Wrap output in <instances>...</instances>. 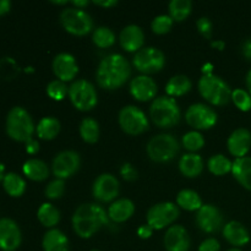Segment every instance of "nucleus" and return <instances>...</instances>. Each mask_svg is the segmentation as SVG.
<instances>
[{"instance_id":"nucleus-1","label":"nucleus","mask_w":251,"mask_h":251,"mask_svg":"<svg viewBox=\"0 0 251 251\" xmlns=\"http://www.w3.org/2000/svg\"><path fill=\"white\" fill-rule=\"evenodd\" d=\"M131 75L130 64L122 54L113 53L104 56L98 65L96 78L100 87L117 90L122 87Z\"/></svg>"},{"instance_id":"nucleus-2","label":"nucleus","mask_w":251,"mask_h":251,"mask_svg":"<svg viewBox=\"0 0 251 251\" xmlns=\"http://www.w3.org/2000/svg\"><path fill=\"white\" fill-rule=\"evenodd\" d=\"M71 222L76 234L83 239H88L109 223V217L102 206L97 203H82L74 212Z\"/></svg>"},{"instance_id":"nucleus-3","label":"nucleus","mask_w":251,"mask_h":251,"mask_svg":"<svg viewBox=\"0 0 251 251\" xmlns=\"http://www.w3.org/2000/svg\"><path fill=\"white\" fill-rule=\"evenodd\" d=\"M6 132L12 140L27 142L32 139L36 126L32 117L25 108L14 107L6 115Z\"/></svg>"},{"instance_id":"nucleus-4","label":"nucleus","mask_w":251,"mask_h":251,"mask_svg":"<svg viewBox=\"0 0 251 251\" xmlns=\"http://www.w3.org/2000/svg\"><path fill=\"white\" fill-rule=\"evenodd\" d=\"M150 115L154 124L162 129L176 126L181 117L180 108L173 97L162 96L156 98L150 107Z\"/></svg>"},{"instance_id":"nucleus-5","label":"nucleus","mask_w":251,"mask_h":251,"mask_svg":"<svg viewBox=\"0 0 251 251\" xmlns=\"http://www.w3.org/2000/svg\"><path fill=\"white\" fill-rule=\"evenodd\" d=\"M200 95L213 105H225L232 100V92L229 85L223 78L215 74L202 75L199 80Z\"/></svg>"},{"instance_id":"nucleus-6","label":"nucleus","mask_w":251,"mask_h":251,"mask_svg":"<svg viewBox=\"0 0 251 251\" xmlns=\"http://www.w3.org/2000/svg\"><path fill=\"white\" fill-rule=\"evenodd\" d=\"M150 158L157 163L172 161L179 152V142L173 135L161 134L153 136L146 147Z\"/></svg>"},{"instance_id":"nucleus-7","label":"nucleus","mask_w":251,"mask_h":251,"mask_svg":"<svg viewBox=\"0 0 251 251\" xmlns=\"http://www.w3.org/2000/svg\"><path fill=\"white\" fill-rule=\"evenodd\" d=\"M60 24L69 33L85 36L93 29V20L85 10L65 7L60 14Z\"/></svg>"},{"instance_id":"nucleus-8","label":"nucleus","mask_w":251,"mask_h":251,"mask_svg":"<svg viewBox=\"0 0 251 251\" xmlns=\"http://www.w3.org/2000/svg\"><path fill=\"white\" fill-rule=\"evenodd\" d=\"M69 98L74 107L82 112H87L96 107L98 95L96 87L87 80H76L69 87Z\"/></svg>"},{"instance_id":"nucleus-9","label":"nucleus","mask_w":251,"mask_h":251,"mask_svg":"<svg viewBox=\"0 0 251 251\" xmlns=\"http://www.w3.org/2000/svg\"><path fill=\"white\" fill-rule=\"evenodd\" d=\"M119 125L129 135H140L149 129V119L144 110L135 105H126L119 112Z\"/></svg>"},{"instance_id":"nucleus-10","label":"nucleus","mask_w":251,"mask_h":251,"mask_svg":"<svg viewBox=\"0 0 251 251\" xmlns=\"http://www.w3.org/2000/svg\"><path fill=\"white\" fill-rule=\"evenodd\" d=\"M179 217V208L173 202H161L156 203L147 211L146 220L147 225L152 229H163L168 226L173 225L176 218Z\"/></svg>"},{"instance_id":"nucleus-11","label":"nucleus","mask_w":251,"mask_h":251,"mask_svg":"<svg viewBox=\"0 0 251 251\" xmlns=\"http://www.w3.org/2000/svg\"><path fill=\"white\" fill-rule=\"evenodd\" d=\"M132 64L144 75L154 74L163 69L164 64H166V56H164L163 51L159 49L154 48V47H146V48L140 49L135 54Z\"/></svg>"},{"instance_id":"nucleus-12","label":"nucleus","mask_w":251,"mask_h":251,"mask_svg":"<svg viewBox=\"0 0 251 251\" xmlns=\"http://www.w3.org/2000/svg\"><path fill=\"white\" fill-rule=\"evenodd\" d=\"M185 120L194 129L207 130L215 126L217 123V113L210 105L195 103L186 110Z\"/></svg>"},{"instance_id":"nucleus-13","label":"nucleus","mask_w":251,"mask_h":251,"mask_svg":"<svg viewBox=\"0 0 251 251\" xmlns=\"http://www.w3.org/2000/svg\"><path fill=\"white\" fill-rule=\"evenodd\" d=\"M80 164V154L77 152L68 150V151H61L60 153L56 154L55 158L53 159L51 168H53L54 176L58 179L64 180V179L73 176L78 171Z\"/></svg>"},{"instance_id":"nucleus-14","label":"nucleus","mask_w":251,"mask_h":251,"mask_svg":"<svg viewBox=\"0 0 251 251\" xmlns=\"http://www.w3.org/2000/svg\"><path fill=\"white\" fill-rule=\"evenodd\" d=\"M93 196L100 202H110L119 194V180L113 174H100L93 183Z\"/></svg>"},{"instance_id":"nucleus-15","label":"nucleus","mask_w":251,"mask_h":251,"mask_svg":"<svg viewBox=\"0 0 251 251\" xmlns=\"http://www.w3.org/2000/svg\"><path fill=\"white\" fill-rule=\"evenodd\" d=\"M22 242L21 229L11 218L0 220V250L16 251Z\"/></svg>"},{"instance_id":"nucleus-16","label":"nucleus","mask_w":251,"mask_h":251,"mask_svg":"<svg viewBox=\"0 0 251 251\" xmlns=\"http://www.w3.org/2000/svg\"><path fill=\"white\" fill-rule=\"evenodd\" d=\"M196 225L205 233L218 232L223 226L222 212L213 205H202L196 213Z\"/></svg>"},{"instance_id":"nucleus-17","label":"nucleus","mask_w":251,"mask_h":251,"mask_svg":"<svg viewBox=\"0 0 251 251\" xmlns=\"http://www.w3.org/2000/svg\"><path fill=\"white\" fill-rule=\"evenodd\" d=\"M51 66L58 80L64 82L74 80L78 73V65L75 56L71 55L70 53H59L54 58Z\"/></svg>"},{"instance_id":"nucleus-18","label":"nucleus","mask_w":251,"mask_h":251,"mask_svg":"<svg viewBox=\"0 0 251 251\" xmlns=\"http://www.w3.org/2000/svg\"><path fill=\"white\" fill-rule=\"evenodd\" d=\"M163 243L167 251H188L190 248V237L183 226H171L164 234Z\"/></svg>"},{"instance_id":"nucleus-19","label":"nucleus","mask_w":251,"mask_h":251,"mask_svg":"<svg viewBox=\"0 0 251 251\" xmlns=\"http://www.w3.org/2000/svg\"><path fill=\"white\" fill-rule=\"evenodd\" d=\"M130 93L136 100L147 102L156 96L157 83L147 75L136 76L130 82Z\"/></svg>"},{"instance_id":"nucleus-20","label":"nucleus","mask_w":251,"mask_h":251,"mask_svg":"<svg viewBox=\"0 0 251 251\" xmlns=\"http://www.w3.org/2000/svg\"><path fill=\"white\" fill-rule=\"evenodd\" d=\"M227 147L232 156L237 158L245 157L251 147V132L245 127L234 130L228 137Z\"/></svg>"},{"instance_id":"nucleus-21","label":"nucleus","mask_w":251,"mask_h":251,"mask_svg":"<svg viewBox=\"0 0 251 251\" xmlns=\"http://www.w3.org/2000/svg\"><path fill=\"white\" fill-rule=\"evenodd\" d=\"M120 46L126 51H139L145 43V33L137 25L124 27L119 34Z\"/></svg>"},{"instance_id":"nucleus-22","label":"nucleus","mask_w":251,"mask_h":251,"mask_svg":"<svg viewBox=\"0 0 251 251\" xmlns=\"http://www.w3.org/2000/svg\"><path fill=\"white\" fill-rule=\"evenodd\" d=\"M223 237L234 247H244L250 242V234L247 228L238 221H230L223 227Z\"/></svg>"},{"instance_id":"nucleus-23","label":"nucleus","mask_w":251,"mask_h":251,"mask_svg":"<svg viewBox=\"0 0 251 251\" xmlns=\"http://www.w3.org/2000/svg\"><path fill=\"white\" fill-rule=\"evenodd\" d=\"M135 212V205L129 199H119L108 208V217L115 223L126 222Z\"/></svg>"},{"instance_id":"nucleus-24","label":"nucleus","mask_w":251,"mask_h":251,"mask_svg":"<svg viewBox=\"0 0 251 251\" xmlns=\"http://www.w3.org/2000/svg\"><path fill=\"white\" fill-rule=\"evenodd\" d=\"M232 174L243 188L251 191V157L235 158L232 166Z\"/></svg>"},{"instance_id":"nucleus-25","label":"nucleus","mask_w":251,"mask_h":251,"mask_svg":"<svg viewBox=\"0 0 251 251\" xmlns=\"http://www.w3.org/2000/svg\"><path fill=\"white\" fill-rule=\"evenodd\" d=\"M179 169L181 174L188 178H196L203 171V161L200 154L186 153L179 161Z\"/></svg>"},{"instance_id":"nucleus-26","label":"nucleus","mask_w":251,"mask_h":251,"mask_svg":"<svg viewBox=\"0 0 251 251\" xmlns=\"http://www.w3.org/2000/svg\"><path fill=\"white\" fill-rule=\"evenodd\" d=\"M42 247L44 251H69V239L61 230H48L42 240Z\"/></svg>"},{"instance_id":"nucleus-27","label":"nucleus","mask_w":251,"mask_h":251,"mask_svg":"<svg viewBox=\"0 0 251 251\" xmlns=\"http://www.w3.org/2000/svg\"><path fill=\"white\" fill-rule=\"evenodd\" d=\"M22 171L27 178L34 181L46 180L49 176V168L46 162L37 158H31L25 162Z\"/></svg>"},{"instance_id":"nucleus-28","label":"nucleus","mask_w":251,"mask_h":251,"mask_svg":"<svg viewBox=\"0 0 251 251\" xmlns=\"http://www.w3.org/2000/svg\"><path fill=\"white\" fill-rule=\"evenodd\" d=\"M60 122L54 117H44L36 126V132L39 139L53 140L60 132Z\"/></svg>"},{"instance_id":"nucleus-29","label":"nucleus","mask_w":251,"mask_h":251,"mask_svg":"<svg viewBox=\"0 0 251 251\" xmlns=\"http://www.w3.org/2000/svg\"><path fill=\"white\" fill-rule=\"evenodd\" d=\"M193 87L190 78L185 75H176L168 80L166 85V92L169 97H179L189 91Z\"/></svg>"},{"instance_id":"nucleus-30","label":"nucleus","mask_w":251,"mask_h":251,"mask_svg":"<svg viewBox=\"0 0 251 251\" xmlns=\"http://www.w3.org/2000/svg\"><path fill=\"white\" fill-rule=\"evenodd\" d=\"M176 205L186 211H199L202 207V200L196 191L184 189L176 195Z\"/></svg>"},{"instance_id":"nucleus-31","label":"nucleus","mask_w":251,"mask_h":251,"mask_svg":"<svg viewBox=\"0 0 251 251\" xmlns=\"http://www.w3.org/2000/svg\"><path fill=\"white\" fill-rule=\"evenodd\" d=\"M37 218L47 228H53L60 222V211L51 203L46 202L37 211Z\"/></svg>"},{"instance_id":"nucleus-32","label":"nucleus","mask_w":251,"mask_h":251,"mask_svg":"<svg viewBox=\"0 0 251 251\" xmlns=\"http://www.w3.org/2000/svg\"><path fill=\"white\" fill-rule=\"evenodd\" d=\"M2 186L10 196L20 198V196L24 195L25 190H26V181L19 174L7 173L5 174L4 180H2Z\"/></svg>"},{"instance_id":"nucleus-33","label":"nucleus","mask_w":251,"mask_h":251,"mask_svg":"<svg viewBox=\"0 0 251 251\" xmlns=\"http://www.w3.org/2000/svg\"><path fill=\"white\" fill-rule=\"evenodd\" d=\"M78 131L81 139L87 144H96L100 139V124L93 118H85L81 122Z\"/></svg>"},{"instance_id":"nucleus-34","label":"nucleus","mask_w":251,"mask_h":251,"mask_svg":"<svg viewBox=\"0 0 251 251\" xmlns=\"http://www.w3.org/2000/svg\"><path fill=\"white\" fill-rule=\"evenodd\" d=\"M169 16L173 21H184L190 15L193 9V2L190 0H172L169 2Z\"/></svg>"},{"instance_id":"nucleus-35","label":"nucleus","mask_w":251,"mask_h":251,"mask_svg":"<svg viewBox=\"0 0 251 251\" xmlns=\"http://www.w3.org/2000/svg\"><path fill=\"white\" fill-rule=\"evenodd\" d=\"M233 162H230L223 154H215L211 157L207 162L208 171L215 176H225V174L232 172Z\"/></svg>"},{"instance_id":"nucleus-36","label":"nucleus","mask_w":251,"mask_h":251,"mask_svg":"<svg viewBox=\"0 0 251 251\" xmlns=\"http://www.w3.org/2000/svg\"><path fill=\"white\" fill-rule=\"evenodd\" d=\"M92 41L100 48H109L114 44L115 34L109 27L100 26L93 31Z\"/></svg>"},{"instance_id":"nucleus-37","label":"nucleus","mask_w":251,"mask_h":251,"mask_svg":"<svg viewBox=\"0 0 251 251\" xmlns=\"http://www.w3.org/2000/svg\"><path fill=\"white\" fill-rule=\"evenodd\" d=\"M183 145L188 151H190V153H195L196 151L202 149L205 145V139L201 132L194 130V131H189L184 135Z\"/></svg>"},{"instance_id":"nucleus-38","label":"nucleus","mask_w":251,"mask_h":251,"mask_svg":"<svg viewBox=\"0 0 251 251\" xmlns=\"http://www.w3.org/2000/svg\"><path fill=\"white\" fill-rule=\"evenodd\" d=\"M47 93L54 100H63L69 95V87L64 81L53 80L47 85Z\"/></svg>"},{"instance_id":"nucleus-39","label":"nucleus","mask_w":251,"mask_h":251,"mask_svg":"<svg viewBox=\"0 0 251 251\" xmlns=\"http://www.w3.org/2000/svg\"><path fill=\"white\" fill-rule=\"evenodd\" d=\"M232 100L235 107L242 112H249L251 109V95L243 88H237L233 91Z\"/></svg>"},{"instance_id":"nucleus-40","label":"nucleus","mask_w":251,"mask_h":251,"mask_svg":"<svg viewBox=\"0 0 251 251\" xmlns=\"http://www.w3.org/2000/svg\"><path fill=\"white\" fill-rule=\"evenodd\" d=\"M173 19L169 15H158L154 17L151 24L152 31L157 34L168 33L173 26Z\"/></svg>"},{"instance_id":"nucleus-41","label":"nucleus","mask_w":251,"mask_h":251,"mask_svg":"<svg viewBox=\"0 0 251 251\" xmlns=\"http://www.w3.org/2000/svg\"><path fill=\"white\" fill-rule=\"evenodd\" d=\"M65 193V181L63 179H54L47 185L46 196L50 200H56L60 199Z\"/></svg>"},{"instance_id":"nucleus-42","label":"nucleus","mask_w":251,"mask_h":251,"mask_svg":"<svg viewBox=\"0 0 251 251\" xmlns=\"http://www.w3.org/2000/svg\"><path fill=\"white\" fill-rule=\"evenodd\" d=\"M196 27H198L199 32H200L205 38H211V37H212L213 25L210 19H207V17H200V19L198 20V22H196Z\"/></svg>"},{"instance_id":"nucleus-43","label":"nucleus","mask_w":251,"mask_h":251,"mask_svg":"<svg viewBox=\"0 0 251 251\" xmlns=\"http://www.w3.org/2000/svg\"><path fill=\"white\" fill-rule=\"evenodd\" d=\"M120 174H122L123 178L127 181H134L137 179V171L134 168V166L130 163H124L120 168Z\"/></svg>"},{"instance_id":"nucleus-44","label":"nucleus","mask_w":251,"mask_h":251,"mask_svg":"<svg viewBox=\"0 0 251 251\" xmlns=\"http://www.w3.org/2000/svg\"><path fill=\"white\" fill-rule=\"evenodd\" d=\"M221 244L215 238H208L205 239L199 247V251H220Z\"/></svg>"},{"instance_id":"nucleus-45","label":"nucleus","mask_w":251,"mask_h":251,"mask_svg":"<svg viewBox=\"0 0 251 251\" xmlns=\"http://www.w3.org/2000/svg\"><path fill=\"white\" fill-rule=\"evenodd\" d=\"M152 233H153V229H152L149 225L140 226L139 229H137V235H139L141 239H149L152 235Z\"/></svg>"},{"instance_id":"nucleus-46","label":"nucleus","mask_w":251,"mask_h":251,"mask_svg":"<svg viewBox=\"0 0 251 251\" xmlns=\"http://www.w3.org/2000/svg\"><path fill=\"white\" fill-rule=\"evenodd\" d=\"M26 151L29 154H36L39 151V144L37 140L31 139L26 142Z\"/></svg>"},{"instance_id":"nucleus-47","label":"nucleus","mask_w":251,"mask_h":251,"mask_svg":"<svg viewBox=\"0 0 251 251\" xmlns=\"http://www.w3.org/2000/svg\"><path fill=\"white\" fill-rule=\"evenodd\" d=\"M242 51L243 55H244L248 60H251V38H248L247 41L243 43Z\"/></svg>"},{"instance_id":"nucleus-48","label":"nucleus","mask_w":251,"mask_h":251,"mask_svg":"<svg viewBox=\"0 0 251 251\" xmlns=\"http://www.w3.org/2000/svg\"><path fill=\"white\" fill-rule=\"evenodd\" d=\"M93 4L98 5V6H102V7H113L115 5H118L117 0H95Z\"/></svg>"},{"instance_id":"nucleus-49","label":"nucleus","mask_w":251,"mask_h":251,"mask_svg":"<svg viewBox=\"0 0 251 251\" xmlns=\"http://www.w3.org/2000/svg\"><path fill=\"white\" fill-rule=\"evenodd\" d=\"M11 9V2L9 0H0V16L7 14Z\"/></svg>"},{"instance_id":"nucleus-50","label":"nucleus","mask_w":251,"mask_h":251,"mask_svg":"<svg viewBox=\"0 0 251 251\" xmlns=\"http://www.w3.org/2000/svg\"><path fill=\"white\" fill-rule=\"evenodd\" d=\"M88 4H90V1H87V0H74L73 1L74 7H76V9H81V10H83V7L87 6Z\"/></svg>"},{"instance_id":"nucleus-51","label":"nucleus","mask_w":251,"mask_h":251,"mask_svg":"<svg viewBox=\"0 0 251 251\" xmlns=\"http://www.w3.org/2000/svg\"><path fill=\"white\" fill-rule=\"evenodd\" d=\"M211 46H212L215 49H218V50H223L226 47V43L223 41H220V39H218V41L211 42Z\"/></svg>"},{"instance_id":"nucleus-52","label":"nucleus","mask_w":251,"mask_h":251,"mask_svg":"<svg viewBox=\"0 0 251 251\" xmlns=\"http://www.w3.org/2000/svg\"><path fill=\"white\" fill-rule=\"evenodd\" d=\"M212 69H213L212 64H210V63L205 64V65L202 66V73H203V75H208V74H213V73H212Z\"/></svg>"},{"instance_id":"nucleus-53","label":"nucleus","mask_w":251,"mask_h":251,"mask_svg":"<svg viewBox=\"0 0 251 251\" xmlns=\"http://www.w3.org/2000/svg\"><path fill=\"white\" fill-rule=\"evenodd\" d=\"M247 86H248V90H249V93L251 95V70L247 75Z\"/></svg>"},{"instance_id":"nucleus-54","label":"nucleus","mask_w":251,"mask_h":251,"mask_svg":"<svg viewBox=\"0 0 251 251\" xmlns=\"http://www.w3.org/2000/svg\"><path fill=\"white\" fill-rule=\"evenodd\" d=\"M4 171H5V166H4V164L0 163V181L4 180V176H5Z\"/></svg>"},{"instance_id":"nucleus-55","label":"nucleus","mask_w":251,"mask_h":251,"mask_svg":"<svg viewBox=\"0 0 251 251\" xmlns=\"http://www.w3.org/2000/svg\"><path fill=\"white\" fill-rule=\"evenodd\" d=\"M53 4H55V5H66V4H69V1L68 0H61V1H55V0H53Z\"/></svg>"},{"instance_id":"nucleus-56","label":"nucleus","mask_w":251,"mask_h":251,"mask_svg":"<svg viewBox=\"0 0 251 251\" xmlns=\"http://www.w3.org/2000/svg\"><path fill=\"white\" fill-rule=\"evenodd\" d=\"M227 251H242L240 249H238V248H232V249L227 250Z\"/></svg>"},{"instance_id":"nucleus-57","label":"nucleus","mask_w":251,"mask_h":251,"mask_svg":"<svg viewBox=\"0 0 251 251\" xmlns=\"http://www.w3.org/2000/svg\"><path fill=\"white\" fill-rule=\"evenodd\" d=\"M91 251H100V250H91Z\"/></svg>"}]
</instances>
